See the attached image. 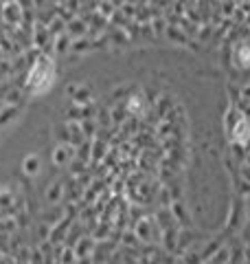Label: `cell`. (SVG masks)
<instances>
[{
	"mask_svg": "<svg viewBox=\"0 0 250 264\" xmlns=\"http://www.w3.org/2000/svg\"><path fill=\"white\" fill-rule=\"evenodd\" d=\"M31 86L35 88V93H44V90L49 88V84L53 82V64H50V60H38V64H35V68L31 70Z\"/></svg>",
	"mask_w": 250,
	"mask_h": 264,
	"instance_id": "cell-1",
	"label": "cell"
}]
</instances>
